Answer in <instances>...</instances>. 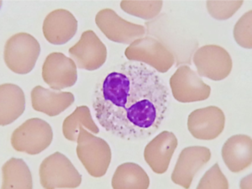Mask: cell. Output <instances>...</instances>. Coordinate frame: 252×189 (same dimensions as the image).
<instances>
[{"label":"cell","instance_id":"1","mask_svg":"<svg viewBox=\"0 0 252 189\" xmlns=\"http://www.w3.org/2000/svg\"><path fill=\"white\" fill-rule=\"evenodd\" d=\"M93 106L100 126L132 141L158 131L169 106V89L155 70L126 62L97 83Z\"/></svg>","mask_w":252,"mask_h":189},{"label":"cell","instance_id":"2","mask_svg":"<svg viewBox=\"0 0 252 189\" xmlns=\"http://www.w3.org/2000/svg\"><path fill=\"white\" fill-rule=\"evenodd\" d=\"M77 143L78 159L89 174L96 178L106 174L112 159L111 149L107 141L93 135L81 126Z\"/></svg>","mask_w":252,"mask_h":189},{"label":"cell","instance_id":"3","mask_svg":"<svg viewBox=\"0 0 252 189\" xmlns=\"http://www.w3.org/2000/svg\"><path fill=\"white\" fill-rule=\"evenodd\" d=\"M40 53V45L35 38L25 32L18 33L7 40L3 59L8 68L16 74L32 72Z\"/></svg>","mask_w":252,"mask_h":189},{"label":"cell","instance_id":"4","mask_svg":"<svg viewBox=\"0 0 252 189\" xmlns=\"http://www.w3.org/2000/svg\"><path fill=\"white\" fill-rule=\"evenodd\" d=\"M125 56L129 62L144 63L160 73L168 72L175 63L173 53L160 40L152 36L135 40L126 49Z\"/></svg>","mask_w":252,"mask_h":189},{"label":"cell","instance_id":"5","mask_svg":"<svg viewBox=\"0 0 252 189\" xmlns=\"http://www.w3.org/2000/svg\"><path fill=\"white\" fill-rule=\"evenodd\" d=\"M53 141L52 126L46 121L32 118L13 132L11 146L16 152L35 156L44 152Z\"/></svg>","mask_w":252,"mask_h":189},{"label":"cell","instance_id":"6","mask_svg":"<svg viewBox=\"0 0 252 189\" xmlns=\"http://www.w3.org/2000/svg\"><path fill=\"white\" fill-rule=\"evenodd\" d=\"M39 173L40 184L44 189H75L82 184L80 173L61 152H55L44 159Z\"/></svg>","mask_w":252,"mask_h":189},{"label":"cell","instance_id":"7","mask_svg":"<svg viewBox=\"0 0 252 189\" xmlns=\"http://www.w3.org/2000/svg\"><path fill=\"white\" fill-rule=\"evenodd\" d=\"M199 77L218 82L232 71L233 62L229 52L222 46L207 45L198 48L192 58Z\"/></svg>","mask_w":252,"mask_h":189},{"label":"cell","instance_id":"8","mask_svg":"<svg viewBox=\"0 0 252 189\" xmlns=\"http://www.w3.org/2000/svg\"><path fill=\"white\" fill-rule=\"evenodd\" d=\"M169 84L173 97L180 103L206 100L211 94L210 86L187 65L178 66L170 78Z\"/></svg>","mask_w":252,"mask_h":189},{"label":"cell","instance_id":"9","mask_svg":"<svg viewBox=\"0 0 252 189\" xmlns=\"http://www.w3.org/2000/svg\"><path fill=\"white\" fill-rule=\"evenodd\" d=\"M95 23L109 40L116 43L130 45L135 40L144 37L145 26L124 20L111 9H103L97 12Z\"/></svg>","mask_w":252,"mask_h":189},{"label":"cell","instance_id":"10","mask_svg":"<svg viewBox=\"0 0 252 189\" xmlns=\"http://www.w3.org/2000/svg\"><path fill=\"white\" fill-rule=\"evenodd\" d=\"M42 78L52 90L61 91L76 84L78 66L74 61L62 52H52L44 62Z\"/></svg>","mask_w":252,"mask_h":189},{"label":"cell","instance_id":"11","mask_svg":"<svg viewBox=\"0 0 252 189\" xmlns=\"http://www.w3.org/2000/svg\"><path fill=\"white\" fill-rule=\"evenodd\" d=\"M69 56L79 69L95 71L100 68L107 60V47L93 31H86L80 40L69 49Z\"/></svg>","mask_w":252,"mask_h":189},{"label":"cell","instance_id":"12","mask_svg":"<svg viewBox=\"0 0 252 189\" xmlns=\"http://www.w3.org/2000/svg\"><path fill=\"white\" fill-rule=\"evenodd\" d=\"M225 126V115L219 107L209 106L190 113L188 129L198 140L212 141L220 135Z\"/></svg>","mask_w":252,"mask_h":189},{"label":"cell","instance_id":"13","mask_svg":"<svg viewBox=\"0 0 252 189\" xmlns=\"http://www.w3.org/2000/svg\"><path fill=\"white\" fill-rule=\"evenodd\" d=\"M210 158L211 151L205 146L184 148L172 172V182L184 189H189L196 174L209 162Z\"/></svg>","mask_w":252,"mask_h":189},{"label":"cell","instance_id":"14","mask_svg":"<svg viewBox=\"0 0 252 189\" xmlns=\"http://www.w3.org/2000/svg\"><path fill=\"white\" fill-rule=\"evenodd\" d=\"M178 145V138L171 131L160 132L150 141L144 150V158L151 169L157 174L165 173Z\"/></svg>","mask_w":252,"mask_h":189},{"label":"cell","instance_id":"15","mask_svg":"<svg viewBox=\"0 0 252 189\" xmlns=\"http://www.w3.org/2000/svg\"><path fill=\"white\" fill-rule=\"evenodd\" d=\"M78 27V20L71 12L59 9L49 13L45 18L42 31L49 43L60 46L74 37Z\"/></svg>","mask_w":252,"mask_h":189},{"label":"cell","instance_id":"16","mask_svg":"<svg viewBox=\"0 0 252 189\" xmlns=\"http://www.w3.org/2000/svg\"><path fill=\"white\" fill-rule=\"evenodd\" d=\"M221 153L223 162L230 172H242L252 165V137L247 135H233L224 142Z\"/></svg>","mask_w":252,"mask_h":189},{"label":"cell","instance_id":"17","mask_svg":"<svg viewBox=\"0 0 252 189\" xmlns=\"http://www.w3.org/2000/svg\"><path fill=\"white\" fill-rule=\"evenodd\" d=\"M74 94L71 92L53 91L42 86H35L32 91L33 109L50 117H55L65 111L74 103Z\"/></svg>","mask_w":252,"mask_h":189},{"label":"cell","instance_id":"18","mask_svg":"<svg viewBox=\"0 0 252 189\" xmlns=\"http://www.w3.org/2000/svg\"><path fill=\"white\" fill-rule=\"evenodd\" d=\"M26 109V96L20 87L13 83L0 86V124L8 126L23 115Z\"/></svg>","mask_w":252,"mask_h":189},{"label":"cell","instance_id":"19","mask_svg":"<svg viewBox=\"0 0 252 189\" xmlns=\"http://www.w3.org/2000/svg\"><path fill=\"white\" fill-rule=\"evenodd\" d=\"M111 185L114 189H146L150 186V178L140 165L126 162L118 166Z\"/></svg>","mask_w":252,"mask_h":189},{"label":"cell","instance_id":"20","mask_svg":"<svg viewBox=\"0 0 252 189\" xmlns=\"http://www.w3.org/2000/svg\"><path fill=\"white\" fill-rule=\"evenodd\" d=\"M1 189H33L32 172L25 160L11 158L3 164Z\"/></svg>","mask_w":252,"mask_h":189},{"label":"cell","instance_id":"21","mask_svg":"<svg viewBox=\"0 0 252 189\" xmlns=\"http://www.w3.org/2000/svg\"><path fill=\"white\" fill-rule=\"evenodd\" d=\"M83 126L93 134H98L99 129L93 120L91 111L89 107L78 106L74 112L64 120L63 124V133L67 141L77 142L80 126Z\"/></svg>","mask_w":252,"mask_h":189},{"label":"cell","instance_id":"22","mask_svg":"<svg viewBox=\"0 0 252 189\" xmlns=\"http://www.w3.org/2000/svg\"><path fill=\"white\" fill-rule=\"evenodd\" d=\"M162 1H122L121 9L129 15L144 20H152L160 14Z\"/></svg>","mask_w":252,"mask_h":189},{"label":"cell","instance_id":"23","mask_svg":"<svg viewBox=\"0 0 252 189\" xmlns=\"http://www.w3.org/2000/svg\"><path fill=\"white\" fill-rule=\"evenodd\" d=\"M243 1H207V10L215 20H226L240 9Z\"/></svg>","mask_w":252,"mask_h":189},{"label":"cell","instance_id":"24","mask_svg":"<svg viewBox=\"0 0 252 189\" xmlns=\"http://www.w3.org/2000/svg\"><path fill=\"white\" fill-rule=\"evenodd\" d=\"M252 11L245 13L234 27V38L239 46L245 49H252Z\"/></svg>","mask_w":252,"mask_h":189},{"label":"cell","instance_id":"25","mask_svg":"<svg viewBox=\"0 0 252 189\" xmlns=\"http://www.w3.org/2000/svg\"><path fill=\"white\" fill-rule=\"evenodd\" d=\"M229 182L218 163L211 166L201 178L197 189H228Z\"/></svg>","mask_w":252,"mask_h":189},{"label":"cell","instance_id":"26","mask_svg":"<svg viewBox=\"0 0 252 189\" xmlns=\"http://www.w3.org/2000/svg\"><path fill=\"white\" fill-rule=\"evenodd\" d=\"M247 184H249L250 186H252V174H249L246 178H244L240 183V188L241 189H249V187Z\"/></svg>","mask_w":252,"mask_h":189}]
</instances>
